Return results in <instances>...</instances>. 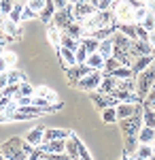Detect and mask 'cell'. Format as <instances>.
Instances as JSON below:
<instances>
[{
    "mask_svg": "<svg viewBox=\"0 0 155 160\" xmlns=\"http://www.w3.org/2000/svg\"><path fill=\"white\" fill-rule=\"evenodd\" d=\"M15 62H17V56H15V53H11V51H2V56H0V73L13 68Z\"/></svg>",
    "mask_w": 155,
    "mask_h": 160,
    "instance_id": "24",
    "label": "cell"
},
{
    "mask_svg": "<svg viewBox=\"0 0 155 160\" xmlns=\"http://www.w3.org/2000/svg\"><path fill=\"white\" fill-rule=\"evenodd\" d=\"M0 160H7V158H4V156H2V152H0Z\"/></svg>",
    "mask_w": 155,
    "mask_h": 160,
    "instance_id": "52",
    "label": "cell"
},
{
    "mask_svg": "<svg viewBox=\"0 0 155 160\" xmlns=\"http://www.w3.org/2000/svg\"><path fill=\"white\" fill-rule=\"evenodd\" d=\"M26 4H28L32 11H36V13H40L43 9H45V0H28Z\"/></svg>",
    "mask_w": 155,
    "mask_h": 160,
    "instance_id": "41",
    "label": "cell"
},
{
    "mask_svg": "<svg viewBox=\"0 0 155 160\" xmlns=\"http://www.w3.org/2000/svg\"><path fill=\"white\" fill-rule=\"evenodd\" d=\"M149 43H151V47L155 49V30H153V32H149Z\"/></svg>",
    "mask_w": 155,
    "mask_h": 160,
    "instance_id": "49",
    "label": "cell"
},
{
    "mask_svg": "<svg viewBox=\"0 0 155 160\" xmlns=\"http://www.w3.org/2000/svg\"><path fill=\"white\" fill-rule=\"evenodd\" d=\"M17 92H19V83H9V86L2 90V94H4V96H9V98H15V96H17Z\"/></svg>",
    "mask_w": 155,
    "mask_h": 160,
    "instance_id": "37",
    "label": "cell"
},
{
    "mask_svg": "<svg viewBox=\"0 0 155 160\" xmlns=\"http://www.w3.org/2000/svg\"><path fill=\"white\" fill-rule=\"evenodd\" d=\"M74 22V13H72V4L68 2L64 9H58V11L53 13V19H51V24L55 26V28H60L64 30L66 26H70Z\"/></svg>",
    "mask_w": 155,
    "mask_h": 160,
    "instance_id": "7",
    "label": "cell"
},
{
    "mask_svg": "<svg viewBox=\"0 0 155 160\" xmlns=\"http://www.w3.org/2000/svg\"><path fill=\"white\" fill-rule=\"evenodd\" d=\"M81 145H83V141L74 135V132H70L68 139H66V148H64V152H66L72 160H79V149H81Z\"/></svg>",
    "mask_w": 155,
    "mask_h": 160,
    "instance_id": "11",
    "label": "cell"
},
{
    "mask_svg": "<svg viewBox=\"0 0 155 160\" xmlns=\"http://www.w3.org/2000/svg\"><path fill=\"white\" fill-rule=\"evenodd\" d=\"M74 56H77V62H85L89 53H87L85 49H81V47H77V51H74Z\"/></svg>",
    "mask_w": 155,
    "mask_h": 160,
    "instance_id": "45",
    "label": "cell"
},
{
    "mask_svg": "<svg viewBox=\"0 0 155 160\" xmlns=\"http://www.w3.org/2000/svg\"><path fill=\"white\" fill-rule=\"evenodd\" d=\"M140 109H143V102H119L115 107V111H117V122L134 115L136 111H140Z\"/></svg>",
    "mask_w": 155,
    "mask_h": 160,
    "instance_id": "10",
    "label": "cell"
},
{
    "mask_svg": "<svg viewBox=\"0 0 155 160\" xmlns=\"http://www.w3.org/2000/svg\"><path fill=\"white\" fill-rule=\"evenodd\" d=\"M15 7V0H0V13L2 15H9Z\"/></svg>",
    "mask_w": 155,
    "mask_h": 160,
    "instance_id": "38",
    "label": "cell"
},
{
    "mask_svg": "<svg viewBox=\"0 0 155 160\" xmlns=\"http://www.w3.org/2000/svg\"><path fill=\"white\" fill-rule=\"evenodd\" d=\"M43 132H45V128H43V126H36V128H32V130H28V135H26V141H28L30 145L38 148V145L43 143Z\"/></svg>",
    "mask_w": 155,
    "mask_h": 160,
    "instance_id": "20",
    "label": "cell"
},
{
    "mask_svg": "<svg viewBox=\"0 0 155 160\" xmlns=\"http://www.w3.org/2000/svg\"><path fill=\"white\" fill-rule=\"evenodd\" d=\"M98 43H100V41H96L94 37H83L79 41V47L85 49L87 53H94V51H98Z\"/></svg>",
    "mask_w": 155,
    "mask_h": 160,
    "instance_id": "26",
    "label": "cell"
},
{
    "mask_svg": "<svg viewBox=\"0 0 155 160\" xmlns=\"http://www.w3.org/2000/svg\"><path fill=\"white\" fill-rule=\"evenodd\" d=\"M98 53L106 60V58H110L113 56V41L110 38H104V41H100L98 43Z\"/></svg>",
    "mask_w": 155,
    "mask_h": 160,
    "instance_id": "29",
    "label": "cell"
},
{
    "mask_svg": "<svg viewBox=\"0 0 155 160\" xmlns=\"http://www.w3.org/2000/svg\"><path fill=\"white\" fill-rule=\"evenodd\" d=\"M89 98H92V102H94V107L98 111L106 109V107H117V100L113 98L110 94H104V92H100V90L89 92Z\"/></svg>",
    "mask_w": 155,
    "mask_h": 160,
    "instance_id": "8",
    "label": "cell"
},
{
    "mask_svg": "<svg viewBox=\"0 0 155 160\" xmlns=\"http://www.w3.org/2000/svg\"><path fill=\"white\" fill-rule=\"evenodd\" d=\"M121 160H134V158H132L130 154H125V152H123V156H121Z\"/></svg>",
    "mask_w": 155,
    "mask_h": 160,
    "instance_id": "51",
    "label": "cell"
},
{
    "mask_svg": "<svg viewBox=\"0 0 155 160\" xmlns=\"http://www.w3.org/2000/svg\"><path fill=\"white\" fill-rule=\"evenodd\" d=\"M62 34H66V37H72L77 38V41H81V38L85 37V28L81 22H72L70 26H66L64 30H62Z\"/></svg>",
    "mask_w": 155,
    "mask_h": 160,
    "instance_id": "15",
    "label": "cell"
},
{
    "mask_svg": "<svg viewBox=\"0 0 155 160\" xmlns=\"http://www.w3.org/2000/svg\"><path fill=\"white\" fill-rule=\"evenodd\" d=\"M47 38H49V43L58 49L60 47V41H62V30L55 28L53 24H47Z\"/></svg>",
    "mask_w": 155,
    "mask_h": 160,
    "instance_id": "23",
    "label": "cell"
},
{
    "mask_svg": "<svg viewBox=\"0 0 155 160\" xmlns=\"http://www.w3.org/2000/svg\"><path fill=\"white\" fill-rule=\"evenodd\" d=\"M149 160H155V156H151V158H149Z\"/></svg>",
    "mask_w": 155,
    "mask_h": 160,
    "instance_id": "58",
    "label": "cell"
},
{
    "mask_svg": "<svg viewBox=\"0 0 155 160\" xmlns=\"http://www.w3.org/2000/svg\"><path fill=\"white\" fill-rule=\"evenodd\" d=\"M47 115L45 109H38L34 105H26V107H15V111L11 113V122H28V120H36Z\"/></svg>",
    "mask_w": 155,
    "mask_h": 160,
    "instance_id": "4",
    "label": "cell"
},
{
    "mask_svg": "<svg viewBox=\"0 0 155 160\" xmlns=\"http://www.w3.org/2000/svg\"><path fill=\"white\" fill-rule=\"evenodd\" d=\"M151 156H153V145H149V143H138L136 152L132 154L134 160H149Z\"/></svg>",
    "mask_w": 155,
    "mask_h": 160,
    "instance_id": "19",
    "label": "cell"
},
{
    "mask_svg": "<svg viewBox=\"0 0 155 160\" xmlns=\"http://www.w3.org/2000/svg\"><path fill=\"white\" fill-rule=\"evenodd\" d=\"M98 11L94 2H79V4H72V13H74V22H81L83 24L89 15H94Z\"/></svg>",
    "mask_w": 155,
    "mask_h": 160,
    "instance_id": "9",
    "label": "cell"
},
{
    "mask_svg": "<svg viewBox=\"0 0 155 160\" xmlns=\"http://www.w3.org/2000/svg\"><path fill=\"white\" fill-rule=\"evenodd\" d=\"M155 141V128L151 126H140V130H138V143H149V145H153Z\"/></svg>",
    "mask_w": 155,
    "mask_h": 160,
    "instance_id": "21",
    "label": "cell"
},
{
    "mask_svg": "<svg viewBox=\"0 0 155 160\" xmlns=\"http://www.w3.org/2000/svg\"><path fill=\"white\" fill-rule=\"evenodd\" d=\"M2 96H4V94H2V90H0V98H2Z\"/></svg>",
    "mask_w": 155,
    "mask_h": 160,
    "instance_id": "55",
    "label": "cell"
},
{
    "mask_svg": "<svg viewBox=\"0 0 155 160\" xmlns=\"http://www.w3.org/2000/svg\"><path fill=\"white\" fill-rule=\"evenodd\" d=\"M134 79H136V96H138L140 100H144V96L149 94L151 86L155 83V58L143 73L134 75Z\"/></svg>",
    "mask_w": 155,
    "mask_h": 160,
    "instance_id": "3",
    "label": "cell"
},
{
    "mask_svg": "<svg viewBox=\"0 0 155 160\" xmlns=\"http://www.w3.org/2000/svg\"><path fill=\"white\" fill-rule=\"evenodd\" d=\"M113 32H115V26H104V28H96V30H92V32L85 34V37H94L96 41H104V38L113 37Z\"/></svg>",
    "mask_w": 155,
    "mask_h": 160,
    "instance_id": "22",
    "label": "cell"
},
{
    "mask_svg": "<svg viewBox=\"0 0 155 160\" xmlns=\"http://www.w3.org/2000/svg\"><path fill=\"white\" fill-rule=\"evenodd\" d=\"M53 4H55V11H58V9H64L68 4V0H53Z\"/></svg>",
    "mask_w": 155,
    "mask_h": 160,
    "instance_id": "48",
    "label": "cell"
},
{
    "mask_svg": "<svg viewBox=\"0 0 155 160\" xmlns=\"http://www.w3.org/2000/svg\"><path fill=\"white\" fill-rule=\"evenodd\" d=\"M7 86H9V73L2 71V73H0V90H4Z\"/></svg>",
    "mask_w": 155,
    "mask_h": 160,
    "instance_id": "47",
    "label": "cell"
},
{
    "mask_svg": "<svg viewBox=\"0 0 155 160\" xmlns=\"http://www.w3.org/2000/svg\"><path fill=\"white\" fill-rule=\"evenodd\" d=\"M113 98L117 100V105L119 102H143V100L136 96V92H125V90H113V92H108Z\"/></svg>",
    "mask_w": 155,
    "mask_h": 160,
    "instance_id": "13",
    "label": "cell"
},
{
    "mask_svg": "<svg viewBox=\"0 0 155 160\" xmlns=\"http://www.w3.org/2000/svg\"><path fill=\"white\" fill-rule=\"evenodd\" d=\"M100 113H102V122L104 124H115L117 122V111H115V107H106V109H102Z\"/></svg>",
    "mask_w": 155,
    "mask_h": 160,
    "instance_id": "33",
    "label": "cell"
},
{
    "mask_svg": "<svg viewBox=\"0 0 155 160\" xmlns=\"http://www.w3.org/2000/svg\"><path fill=\"white\" fill-rule=\"evenodd\" d=\"M2 32L7 37H11L13 41H19L21 38V28H19V24H15L11 19H2Z\"/></svg>",
    "mask_w": 155,
    "mask_h": 160,
    "instance_id": "14",
    "label": "cell"
},
{
    "mask_svg": "<svg viewBox=\"0 0 155 160\" xmlns=\"http://www.w3.org/2000/svg\"><path fill=\"white\" fill-rule=\"evenodd\" d=\"M147 11H149V9H147V7H140V9H136V11H134V22H136V24H140V22H143V17L144 15H147Z\"/></svg>",
    "mask_w": 155,
    "mask_h": 160,
    "instance_id": "42",
    "label": "cell"
},
{
    "mask_svg": "<svg viewBox=\"0 0 155 160\" xmlns=\"http://www.w3.org/2000/svg\"><path fill=\"white\" fill-rule=\"evenodd\" d=\"M2 51H4V49H0V56H2Z\"/></svg>",
    "mask_w": 155,
    "mask_h": 160,
    "instance_id": "59",
    "label": "cell"
},
{
    "mask_svg": "<svg viewBox=\"0 0 155 160\" xmlns=\"http://www.w3.org/2000/svg\"><path fill=\"white\" fill-rule=\"evenodd\" d=\"M68 135H70V130H66V128H45L43 143L45 141H55V139H68Z\"/></svg>",
    "mask_w": 155,
    "mask_h": 160,
    "instance_id": "17",
    "label": "cell"
},
{
    "mask_svg": "<svg viewBox=\"0 0 155 160\" xmlns=\"http://www.w3.org/2000/svg\"><path fill=\"white\" fill-rule=\"evenodd\" d=\"M143 124L155 128V109L149 107V105H143Z\"/></svg>",
    "mask_w": 155,
    "mask_h": 160,
    "instance_id": "28",
    "label": "cell"
},
{
    "mask_svg": "<svg viewBox=\"0 0 155 160\" xmlns=\"http://www.w3.org/2000/svg\"><path fill=\"white\" fill-rule=\"evenodd\" d=\"M100 81H102V71H92L89 75H85V77H81L79 81H77V90H81V92H94V90H98L100 88Z\"/></svg>",
    "mask_w": 155,
    "mask_h": 160,
    "instance_id": "6",
    "label": "cell"
},
{
    "mask_svg": "<svg viewBox=\"0 0 155 160\" xmlns=\"http://www.w3.org/2000/svg\"><path fill=\"white\" fill-rule=\"evenodd\" d=\"M140 126H143V109L136 111L130 118H125V120H119V128L123 132V152L130 154V156L138 148V130H140Z\"/></svg>",
    "mask_w": 155,
    "mask_h": 160,
    "instance_id": "1",
    "label": "cell"
},
{
    "mask_svg": "<svg viewBox=\"0 0 155 160\" xmlns=\"http://www.w3.org/2000/svg\"><path fill=\"white\" fill-rule=\"evenodd\" d=\"M40 160H49V158H47V156H43V158H40Z\"/></svg>",
    "mask_w": 155,
    "mask_h": 160,
    "instance_id": "53",
    "label": "cell"
},
{
    "mask_svg": "<svg viewBox=\"0 0 155 160\" xmlns=\"http://www.w3.org/2000/svg\"><path fill=\"white\" fill-rule=\"evenodd\" d=\"M58 58L62 62V68H68V66H74L77 64V56H74V51L70 49H64V47H58Z\"/></svg>",
    "mask_w": 155,
    "mask_h": 160,
    "instance_id": "16",
    "label": "cell"
},
{
    "mask_svg": "<svg viewBox=\"0 0 155 160\" xmlns=\"http://www.w3.org/2000/svg\"><path fill=\"white\" fill-rule=\"evenodd\" d=\"M32 149H34V145H30L21 137H11L9 141L0 143V152L7 160H26Z\"/></svg>",
    "mask_w": 155,
    "mask_h": 160,
    "instance_id": "2",
    "label": "cell"
},
{
    "mask_svg": "<svg viewBox=\"0 0 155 160\" xmlns=\"http://www.w3.org/2000/svg\"><path fill=\"white\" fill-rule=\"evenodd\" d=\"M34 94L36 96H40V98L49 100V102H58V94H55V90H49V88L40 86V88H34Z\"/></svg>",
    "mask_w": 155,
    "mask_h": 160,
    "instance_id": "25",
    "label": "cell"
},
{
    "mask_svg": "<svg viewBox=\"0 0 155 160\" xmlns=\"http://www.w3.org/2000/svg\"><path fill=\"white\" fill-rule=\"evenodd\" d=\"M92 2H94V4H98V0H92Z\"/></svg>",
    "mask_w": 155,
    "mask_h": 160,
    "instance_id": "57",
    "label": "cell"
},
{
    "mask_svg": "<svg viewBox=\"0 0 155 160\" xmlns=\"http://www.w3.org/2000/svg\"><path fill=\"white\" fill-rule=\"evenodd\" d=\"M0 30H2V19H0Z\"/></svg>",
    "mask_w": 155,
    "mask_h": 160,
    "instance_id": "56",
    "label": "cell"
},
{
    "mask_svg": "<svg viewBox=\"0 0 155 160\" xmlns=\"http://www.w3.org/2000/svg\"><path fill=\"white\" fill-rule=\"evenodd\" d=\"M140 26H143L147 32H153V30H155V11H151V9H149V11H147V15L143 17Z\"/></svg>",
    "mask_w": 155,
    "mask_h": 160,
    "instance_id": "31",
    "label": "cell"
},
{
    "mask_svg": "<svg viewBox=\"0 0 155 160\" xmlns=\"http://www.w3.org/2000/svg\"><path fill=\"white\" fill-rule=\"evenodd\" d=\"M115 90H125V92H136V79L134 77H125V79H117V88Z\"/></svg>",
    "mask_w": 155,
    "mask_h": 160,
    "instance_id": "30",
    "label": "cell"
},
{
    "mask_svg": "<svg viewBox=\"0 0 155 160\" xmlns=\"http://www.w3.org/2000/svg\"><path fill=\"white\" fill-rule=\"evenodd\" d=\"M9 73V83H24V81H28V75L24 73V71H19V68H9L7 71Z\"/></svg>",
    "mask_w": 155,
    "mask_h": 160,
    "instance_id": "27",
    "label": "cell"
},
{
    "mask_svg": "<svg viewBox=\"0 0 155 160\" xmlns=\"http://www.w3.org/2000/svg\"><path fill=\"white\" fill-rule=\"evenodd\" d=\"M113 4H115V0H98V4H96V7H98L100 11H106V9H110Z\"/></svg>",
    "mask_w": 155,
    "mask_h": 160,
    "instance_id": "44",
    "label": "cell"
},
{
    "mask_svg": "<svg viewBox=\"0 0 155 160\" xmlns=\"http://www.w3.org/2000/svg\"><path fill=\"white\" fill-rule=\"evenodd\" d=\"M60 47H64V49H70V51H77V47H79V41H77V38H72V37H66V34H62Z\"/></svg>",
    "mask_w": 155,
    "mask_h": 160,
    "instance_id": "35",
    "label": "cell"
},
{
    "mask_svg": "<svg viewBox=\"0 0 155 160\" xmlns=\"http://www.w3.org/2000/svg\"><path fill=\"white\" fill-rule=\"evenodd\" d=\"M0 19H2V13H0Z\"/></svg>",
    "mask_w": 155,
    "mask_h": 160,
    "instance_id": "60",
    "label": "cell"
},
{
    "mask_svg": "<svg viewBox=\"0 0 155 160\" xmlns=\"http://www.w3.org/2000/svg\"><path fill=\"white\" fill-rule=\"evenodd\" d=\"M70 4H79V2H92V0H68Z\"/></svg>",
    "mask_w": 155,
    "mask_h": 160,
    "instance_id": "50",
    "label": "cell"
},
{
    "mask_svg": "<svg viewBox=\"0 0 155 160\" xmlns=\"http://www.w3.org/2000/svg\"><path fill=\"white\" fill-rule=\"evenodd\" d=\"M19 96H34V86H30L28 81L19 83V92H17V96H15V98H19Z\"/></svg>",
    "mask_w": 155,
    "mask_h": 160,
    "instance_id": "36",
    "label": "cell"
},
{
    "mask_svg": "<svg viewBox=\"0 0 155 160\" xmlns=\"http://www.w3.org/2000/svg\"><path fill=\"white\" fill-rule=\"evenodd\" d=\"M143 105H149V107H153V109H155V83L151 86V90H149V94L144 96Z\"/></svg>",
    "mask_w": 155,
    "mask_h": 160,
    "instance_id": "40",
    "label": "cell"
},
{
    "mask_svg": "<svg viewBox=\"0 0 155 160\" xmlns=\"http://www.w3.org/2000/svg\"><path fill=\"white\" fill-rule=\"evenodd\" d=\"M85 62H87L94 71H100V68H102V64H104V58H102L98 51H94V53H89V56H87V60H85Z\"/></svg>",
    "mask_w": 155,
    "mask_h": 160,
    "instance_id": "32",
    "label": "cell"
},
{
    "mask_svg": "<svg viewBox=\"0 0 155 160\" xmlns=\"http://www.w3.org/2000/svg\"><path fill=\"white\" fill-rule=\"evenodd\" d=\"M94 71L87 62H77L74 66H68V68H64V73H66V79H68V86H77V81L81 79V77H85V75H89Z\"/></svg>",
    "mask_w": 155,
    "mask_h": 160,
    "instance_id": "5",
    "label": "cell"
},
{
    "mask_svg": "<svg viewBox=\"0 0 155 160\" xmlns=\"http://www.w3.org/2000/svg\"><path fill=\"white\" fill-rule=\"evenodd\" d=\"M153 143H155V141H153Z\"/></svg>",
    "mask_w": 155,
    "mask_h": 160,
    "instance_id": "61",
    "label": "cell"
},
{
    "mask_svg": "<svg viewBox=\"0 0 155 160\" xmlns=\"http://www.w3.org/2000/svg\"><path fill=\"white\" fill-rule=\"evenodd\" d=\"M43 156H47L49 160H72L66 152H62V154H43Z\"/></svg>",
    "mask_w": 155,
    "mask_h": 160,
    "instance_id": "43",
    "label": "cell"
},
{
    "mask_svg": "<svg viewBox=\"0 0 155 160\" xmlns=\"http://www.w3.org/2000/svg\"><path fill=\"white\" fill-rule=\"evenodd\" d=\"M34 17H38V13L32 11L28 4H26L24 9H21V22H28V19H34Z\"/></svg>",
    "mask_w": 155,
    "mask_h": 160,
    "instance_id": "39",
    "label": "cell"
},
{
    "mask_svg": "<svg viewBox=\"0 0 155 160\" xmlns=\"http://www.w3.org/2000/svg\"><path fill=\"white\" fill-rule=\"evenodd\" d=\"M153 156H155V143H153Z\"/></svg>",
    "mask_w": 155,
    "mask_h": 160,
    "instance_id": "54",
    "label": "cell"
},
{
    "mask_svg": "<svg viewBox=\"0 0 155 160\" xmlns=\"http://www.w3.org/2000/svg\"><path fill=\"white\" fill-rule=\"evenodd\" d=\"M38 148L43 149V154H62L66 148V139H55V141H45Z\"/></svg>",
    "mask_w": 155,
    "mask_h": 160,
    "instance_id": "12",
    "label": "cell"
},
{
    "mask_svg": "<svg viewBox=\"0 0 155 160\" xmlns=\"http://www.w3.org/2000/svg\"><path fill=\"white\" fill-rule=\"evenodd\" d=\"M11 100H13V98H9V96H2V98H0V113H4V111L9 109Z\"/></svg>",
    "mask_w": 155,
    "mask_h": 160,
    "instance_id": "46",
    "label": "cell"
},
{
    "mask_svg": "<svg viewBox=\"0 0 155 160\" xmlns=\"http://www.w3.org/2000/svg\"><path fill=\"white\" fill-rule=\"evenodd\" d=\"M110 77H115V79H125V77H134V73H132V68H128V66H119V68H115V71H110Z\"/></svg>",
    "mask_w": 155,
    "mask_h": 160,
    "instance_id": "34",
    "label": "cell"
},
{
    "mask_svg": "<svg viewBox=\"0 0 155 160\" xmlns=\"http://www.w3.org/2000/svg\"><path fill=\"white\" fill-rule=\"evenodd\" d=\"M153 53H151V56H140V58H134V62H132V73L134 75H138V73H143L144 68H147V66H149V64H151V62H153Z\"/></svg>",
    "mask_w": 155,
    "mask_h": 160,
    "instance_id": "18",
    "label": "cell"
}]
</instances>
